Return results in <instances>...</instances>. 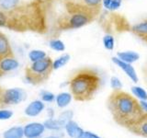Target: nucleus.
Listing matches in <instances>:
<instances>
[{"instance_id": "20", "label": "nucleus", "mask_w": 147, "mask_h": 138, "mask_svg": "<svg viewBox=\"0 0 147 138\" xmlns=\"http://www.w3.org/2000/svg\"><path fill=\"white\" fill-rule=\"evenodd\" d=\"M69 60H70V55L68 53H64V54L61 55L60 57H58L57 59H55L53 62V70H57V69L64 66L69 62Z\"/></svg>"}, {"instance_id": "12", "label": "nucleus", "mask_w": 147, "mask_h": 138, "mask_svg": "<svg viewBox=\"0 0 147 138\" xmlns=\"http://www.w3.org/2000/svg\"><path fill=\"white\" fill-rule=\"evenodd\" d=\"M14 53L7 37L0 31V60Z\"/></svg>"}, {"instance_id": "29", "label": "nucleus", "mask_w": 147, "mask_h": 138, "mask_svg": "<svg viewBox=\"0 0 147 138\" xmlns=\"http://www.w3.org/2000/svg\"><path fill=\"white\" fill-rule=\"evenodd\" d=\"M110 86H111L113 90H119V89H121V87H122V84L121 80L116 76H112L110 78Z\"/></svg>"}, {"instance_id": "16", "label": "nucleus", "mask_w": 147, "mask_h": 138, "mask_svg": "<svg viewBox=\"0 0 147 138\" xmlns=\"http://www.w3.org/2000/svg\"><path fill=\"white\" fill-rule=\"evenodd\" d=\"M24 129L21 126H14L3 133V138H23Z\"/></svg>"}, {"instance_id": "18", "label": "nucleus", "mask_w": 147, "mask_h": 138, "mask_svg": "<svg viewBox=\"0 0 147 138\" xmlns=\"http://www.w3.org/2000/svg\"><path fill=\"white\" fill-rule=\"evenodd\" d=\"M117 57L124 62L131 64L137 61L140 58V55L134 52H119L117 53Z\"/></svg>"}, {"instance_id": "35", "label": "nucleus", "mask_w": 147, "mask_h": 138, "mask_svg": "<svg viewBox=\"0 0 147 138\" xmlns=\"http://www.w3.org/2000/svg\"><path fill=\"white\" fill-rule=\"evenodd\" d=\"M110 3H111V0H102V4L106 8H109Z\"/></svg>"}, {"instance_id": "26", "label": "nucleus", "mask_w": 147, "mask_h": 138, "mask_svg": "<svg viewBox=\"0 0 147 138\" xmlns=\"http://www.w3.org/2000/svg\"><path fill=\"white\" fill-rule=\"evenodd\" d=\"M73 117H74V112H73V110H63V112L59 115V118H58V119L64 124V126H65V124H66L68 122L72 121Z\"/></svg>"}, {"instance_id": "23", "label": "nucleus", "mask_w": 147, "mask_h": 138, "mask_svg": "<svg viewBox=\"0 0 147 138\" xmlns=\"http://www.w3.org/2000/svg\"><path fill=\"white\" fill-rule=\"evenodd\" d=\"M49 46L51 49L57 51V52H63V51L65 50V45H64V43L61 40H58V39L51 40L49 43Z\"/></svg>"}, {"instance_id": "28", "label": "nucleus", "mask_w": 147, "mask_h": 138, "mask_svg": "<svg viewBox=\"0 0 147 138\" xmlns=\"http://www.w3.org/2000/svg\"><path fill=\"white\" fill-rule=\"evenodd\" d=\"M13 116V112L10 110H0V121H7L11 119Z\"/></svg>"}, {"instance_id": "25", "label": "nucleus", "mask_w": 147, "mask_h": 138, "mask_svg": "<svg viewBox=\"0 0 147 138\" xmlns=\"http://www.w3.org/2000/svg\"><path fill=\"white\" fill-rule=\"evenodd\" d=\"M40 99L43 101V102H48V103H52L55 100V96L53 93L47 90H41L40 92Z\"/></svg>"}, {"instance_id": "11", "label": "nucleus", "mask_w": 147, "mask_h": 138, "mask_svg": "<svg viewBox=\"0 0 147 138\" xmlns=\"http://www.w3.org/2000/svg\"><path fill=\"white\" fill-rule=\"evenodd\" d=\"M112 62L114 64H116L117 66L119 68H121V69H122V70L124 71V73H125L126 75L129 77H130L133 82L137 83V81H138L137 74H136V72L134 70V68H133L131 66V64L124 62V61H122V60H121V59L118 58V57H112Z\"/></svg>"}, {"instance_id": "13", "label": "nucleus", "mask_w": 147, "mask_h": 138, "mask_svg": "<svg viewBox=\"0 0 147 138\" xmlns=\"http://www.w3.org/2000/svg\"><path fill=\"white\" fill-rule=\"evenodd\" d=\"M64 129H65V132L68 136H70L71 138H78L81 135V133L84 132V130L73 120L65 124Z\"/></svg>"}, {"instance_id": "8", "label": "nucleus", "mask_w": 147, "mask_h": 138, "mask_svg": "<svg viewBox=\"0 0 147 138\" xmlns=\"http://www.w3.org/2000/svg\"><path fill=\"white\" fill-rule=\"evenodd\" d=\"M18 66H20V63L15 58L14 54L2 58L0 60V76L16 70Z\"/></svg>"}, {"instance_id": "34", "label": "nucleus", "mask_w": 147, "mask_h": 138, "mask_svg": "<svg viewBox=\"0 0 147 138\" xmlns=\"http://www.w3.org/2000/svg\"><path fill=\"white\" fill-rule=\"evenodd\" d=\"M47 115H48V118H54V110L53 108H48Z\"/></svg>"}, {"instance_id": "7", "label": "nucleus", "mask_w": 147, "mask_h": 138, "mask_svg": "<svg viewBox=\"0 0 147 138\" xmlns=\"http://www.w3.org/2000/svg\"><path fill=\"white\" fill-rule=\"evenodd\" d=\"M25 138H40L43 135L45 127L40 122H30L24 126Z\"/></svg>"}, {"instance_id": "36", "label": "nucleus", "mask_w": 147, "mask_h": 138, "mask_svg": "<svg viewBox=\"0 0 147 138\" xmlns=\"http://www.w3.org/2000/svg\"><path fill=\"white\" fill-rule=\"evenodd\" d=\"M45 138H60L58 135H49V136H46Z\"/></svg>"}, {"instance_id": "3", "label": "nucleus", "mask_w": 147, "mask_h": 138, "mask_svg": "<svg viewBox=\"0 0 147 138\" xmlns=\"http://www.w3.org/2000/svg\"><path fill=\"white\" fill-rule=\"evenodd\" d=\"M99 12L79 1L64 0V12L56 20L55 26L60 31L76 30L93 22Z\"/></svg>"}, {"instance_id": "6", "label": "nucleus", "mask_w": 147, "mask_h": 138, "mask_svg": "<svg viewBox=\"0 0 147 138\" xmlns=\"http://www.w3.org/2000/svg\"><path fill=\"white\" fill-rule=\"evenodd\" d=\"M27 93L20 87L1 89L0 92V104L2 105H17L24 101Z\"/></svg>"}, {"instance_id": "33", "label": "nucleus", "mask_w": 147, "mask_h": 138, "mask_svg": "<svg viewBox=\"0 0 147 138\" xmlns=\"http://www.w3.org/2000/svg\"><path fill=\"white\" fill-rule=\"evenodd\" d=\"M140 105L144 113H147V100H141Z\"/></svg>"}, {"instance_id": "31", "label": "nucleus", "mask_w": 147, "mask_h": 138, "mask_svg": "<svg viewBox=\"0 0 147 138\" xmlns=\"http://www.w3.org/2000/svg\"><path fill=\"white\" fill-rule=\"evenodd\" d=\"M121 5V0H111V3H110L109 8L110 10H115V9H118Z\"/></svg>"}, {"instance_id": "22", "label": "nucleus", "mask_w": 147, "mask_h": 138, "mask_svg": "<svg viewBox=\"0 0 147 138\" xmlns=\"http://www.w3.org/2000/svg\"><path fill=\"white\" fill-rule=\"evenodd\" d=\"M46 56V53L41 50H31L29 52V58L32 63L43 59Z\"/></svg>"}, {"instance_id": "10", "label": "nucleus", "mask_w": 147, "mask_h": 138, "mask_svg": "<svg viewBox=\"0 0 147 138\" xmlns=\"http://www.w3.org/2000/svg\"><path fill=\"white\" fill-rule=\"evenodd\" d=\"M45 109V104L41 99H35L27 106L25 114L29 117H36L40 115Z\"/></svg>"}, {"instance_id": "30", "label": "nucleus", "mask_w": 147, "mask_h": 138, "mask_svg": "<svg viewBox=\"0 0 147 138\" xmlns=\"http://www.w3.org/2000/svg\"><path fill=\"white\" fill-rule=\"evenodd\" d=\"M78 138H101V137H99L98 135H96V133H91V132H88V131H84Z\"/></svg>"}, {"instance_id": "24", "label": "nucleus", "mask_w": 147, "mask_h": 138, "mask_svg": "<svg viewBox=\"0 0 147 138\" xmlns=\"http://www.w3.org/2000/svg\"><path fill=\"white\" fill-rule=\"evenodd\" d=\"M131 92L133 95L137 97L138 99H140L141 100H147V92L144 89H142L141 87H137V86L132 87Z\"/></svg>"}, {"instance_id": "14", "label": "nucleus", "mask_w": 147, "mask_h": 138, "mask_svg": "<svg viewBox=\"0 0 147 138\" xmlns=\"http://www.w3.org/2000/svg\"><path fill=\"white\" fill-rule=\"evenodd\" d=\"M131 31L137 37L144 41L147 38V20L133 25L131 28Z\"/></svg>"}, {"instance_id": "5", "label": "nucleus", "mask_w": 147, "mask_h": 138, "mask_svg": "<svg viewBox=\"0 0 147 138\" xmlns=\"http://www.w3.org/2000/svg\"><path fill=\"white\" fill-rule=\"evenodd\" d=\"M53 60L46 56L45 58L31 63L25 70V80L32 85H38L46 81L53 71Z\"/></svg>"}, {"instance_id": "32", "label": "nucleus", "mask_w": 147, "mask_h": 138, "mask_svg": "<svg viewBox=\"0 0 147 138\" xmlns=\"http://www.w3.org/2000/svg\"><path fill=\"white\" fill-rule=\"evenodd\" d=\"M6 25V14L0 9V28H5Z\"/></svg>"}, {"instance_id": "1", "label": "nucleus", "mask_w": 147, "mask_h": 138, "mask_svg": "<svg viewBox=\"0 0 147 138\" xmlns=\"http://www.w3.org/2000/svg\"><path fill=\"white\" fill-rule=\"evenodd\" d=\"M47 3L43 0L20 1L12 10L4 11L6 14L5 28L18 32L46 33L48 31Z\"/></svg>"}, {"instance_id": "21", "label": "nucleus", "mask_w": 147, "mask_h": 138, "mask_svg": "<svg viewBox=\"0 0 147 138\" xmlns=\"http://www.w3.org/2000/svg\"><path fill=\"white\" fill-rule=\"evenodd\" d=\"M79 2L83 3L86 6L91 7L94 10L100 13L101 6H102V0H78Z\"/></svg>"}, {"instance_id": "15", "label": "nucleus", "mask_w": 147, "mask_h": 138, "mask_svg": "<svg viewBox=\"0 0 147 138\" xmlns=\"http://www.w3.org/2000/svg\"><path fill=\"white\" fill-rule=\"evenodd\" d=\"M43 125L46 130L55 131V132H59L64 128V124L59 119H54V118H48L47 120H45Z\"/></svg>"}, {"instance_id": "17", "label": "nucleus", "mask_w": 147, "mask_h": 138, "mask_svg": "<svg viewBox=\"0 0 147 138\" xmlns=\"http://www.w3.org/2000/svg\"><path fill=\"white\" fill-rule=\"evenodd\" d=\"M73 96L71 93H67V92H62L59 93L55 97V101L59 108H65L66 106L70 104L72 100Z\"/></svg>"}, {"instance_id": "37", "label": "nucleus", "mask_w": 147, "mask_h": 138, "mask_svg": "<svg viewBox=\"0 0 147 138\" xmlns=\"http://www.w3.org/2000/svg\"><path fill=\"white\" fill-rule=\"evenodd\" d=\"M144 41H145V43H147V38H146V39L144 40Z\"/></svg>"}, {"instance_id": "4", "label": "nucleus", "mask_w": 147, "mask_h": 138, "mask_svg": "<svg viewBox=\"0 0 147 138\" xmlns=\"http://www.w3.org/2000/svg\"><path fill=\"white\" fill-rule=\"evenodd\" d=\"M74 99L77 101H88L94 98L101 86V77L94 69L86 68L76 73L68 82Z\"/></svg>"}, {"instance_id": "9", "label": "nucleus", "mask_w": 147, "mask_h": 138, "mask_svg": "<svg viewBox=\"0 0 147 138\" xmlns=\"http://www.w3.org/2000/svg\"><path fill=\"white\" fill-rule=\"evenodd\" d=\"M134 135L147 138V113H144L138 121L128 128Z\"/></svg>"}, {"instance_id": "27", "label": "nucleus", "mask_w": 147, "mask_h": 138, "mask_svg": "<svg viewBox=\"0 0 147 138\" xmlns=\"http://www.w3.org/2000/svg\"><path fill=\"white\" fill-rule=\"evenodd\" d=\"M103 43L107 50H112L114 48V38L111 35H106L103 38Z\"/></svg>"}, {"instance_id": "2", "label": "nucleus", "mask_w": 147, "mask_h": 138, "mask_svg": "<svg viewBox=\"0 0 147 138\" xmlns=\"http://www.w3.org/2000/svg\"><path fill=\"white\" fill-rule=\"evenodd\" d=\"M107 105L114 121L127 129L144 114L139 101L121 89L113 90L109 97Z\"/></svg>"}, {"instance_id": "19", "label": "nucleus", "mask_w": 147, "mask_h": 138, "mask_svg": "<svg viewBox=\"0 0 147 138\" xmlns=\"http://www.w3.org/2000/svg\"><path fill=\"white\" fill-rule=\"evenodd\" d=\"M20 0H0V9L3 11H10L15 8Z\"/></svg>"}]
</instances>
